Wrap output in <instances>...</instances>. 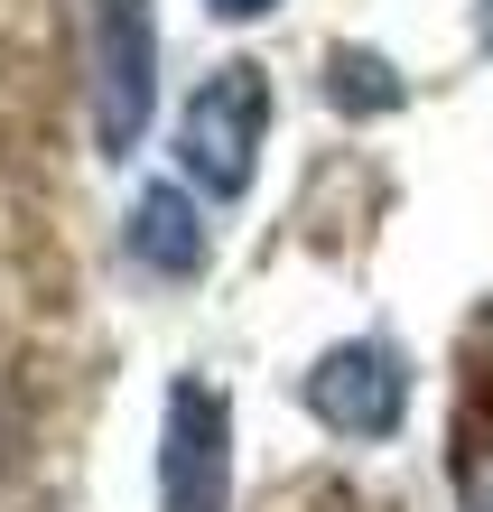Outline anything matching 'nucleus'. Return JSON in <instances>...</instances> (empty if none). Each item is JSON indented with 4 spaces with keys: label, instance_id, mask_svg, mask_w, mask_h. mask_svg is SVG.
Masks as SVG:
<instances>
[{
    "label": "nucleus",
    "instance_id": "obj_7",
    "mask_svg": "<svg viewBox=\"0 0 493 512\" xmlns=\"http://www.w3.org/2000/svg\"><path fill=\"white\" fill-rule=\"evenodd\" d=\"M335 103L382 112V103H400V84H382V66H373V56H335Z\"/></svg>",
    "mask_w": 493,
    "mask_h": 512
},
{
    "label": "nucleus",
    "instance_id": "obj_2",
    "mask_svg": "<svg viewBox=\"0 0 493 512\" xmlns=\"http://www.w3.org/2000/svg\"><path fill=\"white\" fill-rule=\"evenodd\" d=\"M149 94H159V19L149 0H94V131L103 149H140Z\"/></svg>",
    "mask_w": 493,
    "mask_h": 512
},
{
    "label": "nucleus",
    "instance_id": "obj_4",
    "mask_svg": "<svg viewBox=\"0 0 493 512\" xmlns=\"http://www.w3.org/2000/svg\"><path fill=\"white\" fill-rule=\"evenodd\" d=\"M307 401H317L326 429L345 438H391L400 410H410V373H400L391 345H335L317 373H307Z\"/></svg>",
    "mask_w": 493,
    "mask_h": 512
},
{
    "label": "nucleus",
    "instance_id": "obj_3",
    "mask_svg": "<svg viewBox=\"0 0 493 512\" xmlns=\"http://www.w3.org/2000/svg\"><path fill=\"white\" fill-rule=\"evenodd\" d=\"M159 494H168V512H224V494H233V419H224V391L214 382L168 391Z\"/></svg>",
    "mask_w": 493,
    "mask_h": 512
},
{
    "label": "nucleus",
    "instance_id": "obj_8",
    "mask_svg": "<svg viewBox=\"0 0 493 512\" xmlns=\"http://www.w3.org/2000/svg\"><path fill=\"white\" fill-rule=\"evenodd\" d=\"M214 10H224V19H261L270 0H214Z\"/></svg>",
    "mask_w": 493,
    "mask_h": 512
},
{
    "label": "nucleus",
    "instance_id": "obj_1",
    "mask_svg": "<svg viewBox=\"0 0 493 512\" xmlns=\"http://www.w3.org/2000/svg\"><path fill=\"white\" fill-rule=\"evenodd\" d=\"M270 131V75L261 66H224L205 75L187 112H177V159H187V177L205 196H242L252 187V149Z\"/></svg>",
    "mask_w": 493,
    "mask_h": 512
},
{
    "label": "nucleus",
    "instance_id": "obj_5",
    "mask_svg": "<svg viewBox=\"0 0 493 512\" xmlns=\"http://www.w3.org/2000/svg\"><path fill=\"white\" fill-rule=\"evenodd\" d=\"M131 261H149L159 280H196L205 270V224H196V205L177 187H149L131 205Z\"/></svg>",
    "mask_w": 493,
    "mask_h": 512
},
{
    "label": "nucleus",
    "instance_id": "obj_6",
    "mask_svg": "<svg viewBox=\"0 0 493 512\" xmlns=\"http://www.w3.org/2000/svg\"><path fill=\"white\" fill-rule=\"evenodd\" d=\"M456 503H466V512H493V410L466 419V447H456Z\"/></svg>",
    "mask_w": 493,
    "mask_h": 512
}]
</instances>
